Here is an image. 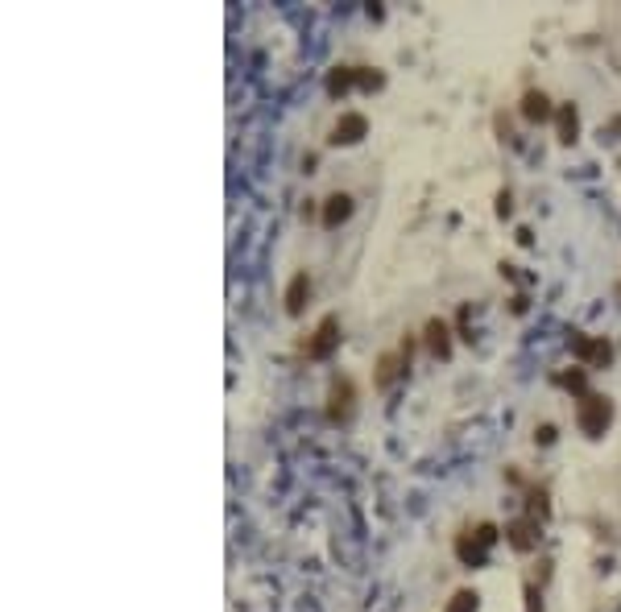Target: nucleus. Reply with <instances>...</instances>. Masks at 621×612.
<instances>
[{
    "label": "nucleus",
    "mask_w": 621,
    "mask_h": 612,
    "mask_svg": "<svg viewBox=\"0 0 621 612\" xmlns=\"http://www.w3.org/2000/svg\"><path fill=\"white\" fill-rule=\"evenodd\" d=\"M609 418H613V405H609V397H601V394H584V397H580L576 422H580V431H584L588 438H601V435H605Z\"/></svg>",
    "instance_id": "f257e3e1"
},
{
    "label": "nucleus",
    "mask_w": 621,
    "mask_h": 612,
    "mask_svg": "<svg viewBox=\"0 0 621 612\" xmlns=\"http://www.w3.org/2000/svg\"><path fill=\"white\" fill-rule=\"evenodd\" d=\"M501 534H497V525H477V534L472 529H464L460 538H456V555H460V563H468V567H481L485 563V550L497 542Z\"/></svg>",
    "instance_id": "f03ea898"
},
{
    "label": "nucleus",
    "mask_w": 621,
    "mask_h": 612,
    "mask_svg": "<svg viewBox=\"0 0 621 612\" xmlns=\"http://www.w3.org/2000/svg\"><path fill=\"white\" fill-rule=\"evenodd\" d=\"M381 88V75L377 71H369V67H336L332 75H327V91L332 95H344L348 88Z\"/></svg>",
    "instance_id": "7ed1b4c3"
},
{
    "label": "nucleus",
    "mask_w": 621,
    "mask_h": 612,
    "mask_svg": "<svg viewBox=\"0 0 621 612\" xmlns=\"http://www.w3.org/2000/svg\"><path fill=\"white\" fill-rule=\"evenodd\" d=\"M336 344H340V319L327 314V319L315 327V335L307 340V356L310 360H327V356L336 352Z\"/></svg>",
    "instance_id": "20e7f679"
},
{
    "label": "nucleus",
    "mask_w": 621,
    "mask_h": 612,
    "mask_svg": "<svg viewBox=\"0 0 621 612\" xmlns=\"http://www.w3.org/2000/svg\"><path fill=\"white\" fill-rule=\"evenodd\" d=\"M572 352H576L584 364H592V368H605L613 360V348L605 340H588V335H572Z\"/></svg>",
    "instance_id": "39448f33"
},
{
    "label": "nucleus",
    "mask_w": 621,
    "mask_h": 612,
    "mask_svg": "<svg viewBox=\"0 0 621 612\" xmlns=\"http://www.w3.org/2000/svg\"><path fill=\"white\" fill-rule=\"evenodd\" d=\"M538 517H518V522L505 525V542L514 546V550H534L538 546Z\"/></svg>",
    "instance_id": "423d86ee"
},
{
    "label": "nucleus",
    "mask_w": 621,
    "mask_h": 612,
    "mask_svg": "<svg viewBox=\"0 0 621 612\" xmlns=\"http://www.w3.org/2000/svg\"><path fill=\"white\" fill-rule=\"evenodd\" d=\"M369 132V120L360 116V112H344L340 120H336V129H332V145H353Z\"/></svg>",
    "instance_id": "0eeeda50"
},
{
    "label": "nucleus",
    "mask_w": 621,
    "mask_h": 612,
    "mask_svg": "<svg viewBox=\"0 0 621 612\" xmlns=\"http://www.w3.org/2000/svg\"><path fill=\"white\" fill-rule=\"evenodd\" d=\"M348 410H353V381L340 377V381H332V405H327V414L332 418H348Z\"/></svg>",
    "instance_id": "6e6552de"
},
{
    "label": "nucleus",
    "mask_w": 621,
    "mask_h": 612,
    "mask_svg": "<svg viewBox=\"0 0 621 612\" xmlns=\"http://www.w3.org/2000/svg\"><path fill=\"white\" fill-rule=\"evenodd\" d=\"M522 116H526L531 125L551 120V99H547L542 91H526V95H522Z\"/></svg>",
    "instance_id": "1a4fd4ad"
},
{
    "label": "nucleus",
    "mask_w": 621,
    "mask_h": 612,
    "mask_svg": "<svg viewBox=\"0 0 621 612\" xmlns=\"http://www.w3.org/2000/svg\"><path fill=\"white\" fill-rule=\"evenodd\" d=\"M307 294H310V277H307V273H294V277H290V286H286V310H290V314H303Z\"/></svg>",
    "instance_id": "9d476101"
},
{
    "label": "nucleus",
    "mask_w": 621,
    "mask_h": 612,
    "mask_svg": "<svg viewBox=\"0 0 621 612\" xmlns=\"http://www.w3.org/2000/svg\"><path fill=\"white\" fill-rule=\"evenodd\" d=\"M348 216H353V199L348 195H327V203H323V228H336V223H344Z\"/></svg>",
    "instance_id": "9b49d317"
},
{
    "label": "nucleus",
    "mask_w": 621,
    "mask_h": 612,
    "mask_svg": "<svg viewBox=\"0 0 621 612\" xmlns=\"http://www.w3.org/2000/svg\"><path fill=\"white\" fill-rule=\"evenodd\" d=\"M555 129H559V141H564V145H572V141H576L580 116H576V108H572V104H564V108L555 112Z\"/></svg>",
    "instance_id": "f8f14e48"
},
{
    "label": "nucleus",
    "mask_w": 621,
    "mask_h": 612,
    "mask_svg": "<svg viewBox=\"0 0 621 612\" xmlns=\"http://www.w3.org/2000/svg\"><path fill=\"white\" fill-rule=\"evenodd\" d=\"M427 348L435 352V356H451V340H447V323H439V319H431L427 323Z\"/></svg>",
    "instance_id": "ddd939ff"
},
{
    "label": "nucleus",
    "mask_w": 621,
    "mask_h": 612,
    "mask_svg": "<svg viewBox=\"0 0 621 612\" xmlns=\"http://www.w3.org/2000/svg\"><path fill=\"white\" fill-rule=\"evenodd\" d=\"M477 604H481V596L464 587V592H456V596H451V604H447L444 612H477Z\"/></svg>",
    "instance_id": "4468645a"
},
{
    "label": "nucleus",
    "mask_w": 621,
    "mask_h": 612,
    "mask_svg": "<svg viewBox=\"0 0 621 612\" xmlns=\"http://www.w3.org/2000/svg\"><path fill=\"white\" fill-rule=\"evenodd\" d=\"M559 385H568V389H584V368H572V373H564V377H555Z\"/></svg>",
    "instance_id": "2eb2a0df"
},
{
    "label": "nucleus",
    "mask_w": 621,
    "mask_h": 612,
    "mask_svg": "<svg viewBox=\"0 0 621 612\" xmlns=\"http://www.w3.org/2000/svg\"><path fill=\"white\" fill-rule=\"evenodd\" d=\"M526 612H542V600H538L534 587H526Z\"/></svg>",
    "instance_id": "dca6fc26"
},
{
    "label": "nucleus",
    "mask_w": 621,
    "mask_h": 612,
    "mask_svg": "<svg viewBox=\"0 0 621 612\" xmlns=\"http://www.w3.org/2000/svg\"><path fill=\"white\" fill-rule=\"evenodd\" d=\"M497 216H510V195H497Z\"/></svg>",
    "instance_id": "f3484780"
},
{
    "label": "nucleus",
    "mask_w": 621,
    "mask_h": 612,
    "mask_svg": "<svg viewBox=\"0 0 621 612\" xmlns=\"http://www.w3.org/2000/svg\"><path fill=\"white\" fill-rule=\"evenodd\" d=\"M617 298H621V286H617Z\"/></svg>",
    "instance_id": "a211bd4d"
}]
</instances>
